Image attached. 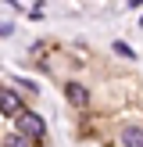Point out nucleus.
I'll return each instance as SVG.
<instances>
[{
  "mask_svg": "<svg viewBox=\"0 0 143 147\" xmlns=\"http://www.w3.org/2000/svg\"><path fill=\"white\" fill-rule=\"evenodd\" d=\"M114 50H118V54H122V57H129V61H132V57H136V54H132V50H129V47H125V43H114Z\"/></svg>",
  "mask_w": 143,
  "mask_h": 147,
  "instance_id": "6",
  "label": "nucleus"
},
{
  "mask_svg": "<svg viewBox=\"0 0 143 147\" xmlns=\"http://www.w3.org/2000/svg\"><path fill=\"white\" fill-rule=\"evenodd\" d=\"M14 122H18V133L25 136V140H43V115H36V111H18Z\"/></svg>",
  "mask_w": 143,
  "mask_h": 147,
  "instance_id": "1",
  "label": "nucleus"
},
{
  "mask_svg": "<svg viewBox=\"0 0 143 147\" xmlns=\"http://www.w3.org/2000/svg\"><path fill=\"white\" fill-rule=\"evenodd\" d=\"M14 86H21V90H29V93H36V83H29V79H14Z\"/></svg>",
  "mask_w": 143,
  "mask_h": 147,
  "instance_id": "7",
  "label": "nucleus"
},
{
  "mask_svg": "<svg viewBox=\"0 0 143 147\" xmlns=\"http://www.w3.org/2000/svg\"><path fill=\"white\" fill-rule=\"evenodd\" d=\"M64 97H68L75 108H86V104H90V90H86L82 83H68V86H64Z\"/></svg>",
  "mask_w": 143,
  "mask_h": 147,
  "instance_id": "3",
  "label": "nucleus"
},
{
  "mask_svg": "<svg viewBox=\"0 0 143 147\" xmlns=\"http://www.w3.org/2000/svg\"><path fill=\"white\" fill-rule=\"evenodd\" d=\"M18 111H25L21 108V97H18V86H0V115L14 119Z\"/></svg>",
  "mask_w": 143,
  "mask_h": 147,
  "instance_id": "2",
  "label": "nucleus"
},
{
  "mask_svg": "<svg viewBox=\"0 0 143 147\" xmlns=\"http://www.w3.org/2000/svg\"><path fill=\"white\" fill-rule=\"evenodd\" d=\"M4 147H29V140H25L21 133H14V136H7V140H4Z\"/></svg>",
  "mask_w": 143,
  "mask_h": 147,
  "instance_id": "5",
  "label": "nucleus"
},
{
  "mask_svg": "<svg viewBox=\"0 0 143 147\" xmlns=\"http://www.w3.org/2000/svg\"><path fill=\"white\" fill-rule=\"evenodd\" d=\"M122 144H125V147H143V129L129 126L125 133H122Z\"/></svg>",
  "mask_w": 143,
  "mask_h": 147,
  "instance_id": "4",
  "label": "nucleus"
}]
</instances>
